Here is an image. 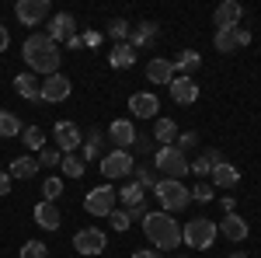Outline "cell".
Masks as SVG:
<instances>
[{
  "mask_svg": "<svg viewBox=\"0 0 261 258\" xmlns=\"http://www.w3.org/2000/svg\"><path fill=\"white\" fill-rule=\"evenodd\" d=\"M21 53H24V63H28V74H45V77H53V74H60V49H56V42L49 39L45 32H32L24 45H21Z\"/></svg>",
  "mask_w": 261,
  "mask_h": 258,
  "instance_id": "6da1fadb",
  "label": "cell"
},
{
  "mask_svg": "<svg viewBox=\"0 0 261 258\" xmlns=\"http://www.w3.org/2000/svg\"><path fill=\"white\" fill-rule=\"evenodd\" d=\"M143 230H146V238H150V248H157V251H174L181 244V223H174L171 213H146L143 220Z\"/></svg>",
  "mask_w": 261,
  "mask_h": 258,
  "instance_id": "7a4b0ae2",
  "label": "cell"
},
{
  "mask_svg": "<svg viewBox=\"0 0 261 258\" xmlns=\"http://www.w3.org/2000/svg\"><path fill=\"white\" fill-rule=\"evenodd\" d=\"M216 234H220V223H213V220H205V217H195L181 227V244H188L192 251H205V248L216 244Z\"/></svg>",
  "mask_w": 261,
  "mask_h": 258,
  "instance_id": "3957f363",
  "label": "cell"
},
{
  "mask_svg": "<svg viewBox=\"0 0 261 258\" xmlns=\"http://www.w3.org/2000/svg\"><path fill=\"white\" fill-rule=\"evenodd\" d=\"M153 171H157L161 178L181 181L188 175V157L181 154L178 147H157V154H153Z\"/></svg>",
  "mask_w": 261,
  "mask_h": 258,
  "instance_id": "277c9868",
  "label": "cell"
},
{
  "mask_svg": "<svg viewBox=\"0 0 261 258\" xmlns=\"http://www.w3.org/2000/svg\"><path fill=\"white\" fill-rule=\"evenodd\" d=\"M153 192H157V199H161L164 213H178V209H185V206L192 202V192H188L181 181H171V178H161Z\"/></svg>",
  "mask_w": 261,
  "mask_h": 258,
  "instance_id": "5b68a950",
  "label": "cell"
},
{
  "mask_svg": "<svg viewBox=\"0 0 261 258\" xmlns=\"http://www.w3.org/2000/svg\"><path fill=\"white\" fill-rule=\"evenodd\" d=\"M115 199H119V192H115L112 185H98V189H91V192L84 196V209H87L91 217H112Z\"/></svg>",
  "mask_w": 261,
  "mask_h": 258,
  "instance_id": "8992f818",
  "label": "cell"
},
{
  "mask_svg": "<svg viewBox=\"0 0 261 258\" xmlns=\"http://www.w3.org/2000/svg\"><path fill=\"white\" fill-rule=\"evenodd\" d=\"M133 168H136V160H133L129 150H112V154H105V157H101V175H105L108 181L129 178V175H133Z\"/></svg>",
  "mask_w": 261,
  "mask_h": 258,
  "instance_id": "52a82bcc",
  "label": "cell"
},
{
  "mask_svg": "<svg viewBox=\"0 0 261 258\" xmlns=\"http://www.w3.org/2000/svg\"><path fill=\"white\" fill-rule=\"evenodd\" d=\"M105 244H108V238H105V230H98V227H84V230L73 234V248L81 255H101Z\"/></svg>",
  "mask_w": 261,
  "mask_h": 258,
  "instance_id": "ba28073f",
  "label": "cell"
},
{
  "mask_svg": "<svg viewBox=\"0 0 261 258\" xmlns=\"http://www.w3.org/2000/svg\"><path fill=\"white\" fill-rule=\"evenodd\" d=\"M45 35L56 42V45H60V42H70L73 35H77V18L66 14V11L53 14V18H49V28H45Z\"/></svg>",
  "mask_w": 261,
  "mask_h": 258,
  "instance_id": "9c48e42d",
  "label": "cell"
},
{
  "mask_svg": "<svg viewBox=\"0 0 261 258\" xmlns=\"http://www.w3.org/2000/svg\"><path fill=\"white\" fill-rule=\"evenodd\" d=\"M14 14H18V21H21V25L35 28L39 21H45V18H49V0H18Z\"/></svg>",
  "mask_w": 261,
  "mask_h": 258,
  "instance_id": "30bf717a",
  "label": "cell"
},
{
  "mask_svg": "<svg viewBox=\"0 0 261 258\" xmlns=\"http://www.w3.org/2000/svg\"><path fill=\"white\" fill-rule=\"evenodd\" d=\"M53 139H56V147H60L63 154H77V147H81V129H77V122L63 119L56 122V129H53Z\"/></svg>",
  "mask_w": 261,
  "mask_h": 258,
  "instance_id": "8fae6325",
  "label": "cell"
},
{
  "mask_svg": "<svg viewBox=\"0 0 261 258\" xmlns=\"http://www.w3.org/2000/svg\"><path fill=\"white\" fill-rule=\"evenodd\" d=\"M105 136L115 143V150H129L133 143H136V126L129 119H115L108 129H105Z\"/></svg>",
  "mask_w": 261,
  "mask_h": 258,
  "instance_id": "7c38bea8",
  "label": "cell"
},
{
  "mask_svg": "<svg viewBox=\"0 0 261 258\" xmlns=\"http://www.w3.org/2000/svg\"><path fill=\"white\" fill-rule=\"evenodd\" d=\"M66 98H70V77H63V74H53V77L42 80V101L56 105V101H66Z\"/></svg>",
  "mask_w": 261,
  "mask_h": 258,
  "instance_id": "4fadbf2b",
  "label": "cell"
},
{
  "mask_svg": "<svg viewBox=\"0 0 261 258\" xmlns=\"http://www.w3.org/2000/svg\"><path fill=\"white\" fill-rule=\"evenodd\" d=\"M129 112H133L136 119H153V115L161 112V101H157V95H150V91H136V95L129 98Z\"/></svg>",
  "mask_w": 261,
  "mask_h": 258,
  "instance_id": "5bb4252c",
  "label": "cell"
},
{
  "mask_svg": "<svg viewBox=\"0 0 261 258\" xmlns=\"http://www.w3.org/2000/svg\"><path fill=\"white\" fill-rule=\"evenodd\" d=\"M167 91H171V98L178 101V105H192V101L199 98V84L195 77H174L167 84Z\"/></svg>",
  "mask_w": 261,
  "mask_h": 258,
  "instance_id": "9a60e30c",
  "label": "cell"
},
{
  "mask_svg": "<svg viewBox=\"0 0 261 258\" xmlns=\"http://www.w3.org/2000/svg\"><path fill=\"white\" fill-rule=\"evenodd\" d=\"M241 18H244V7L237 4V0H223L220 7H216V14H213L216 28H237Z\"/></svg>",
  "mask_w": 261,
  "mask_h": 258,
  "instance_id": "2e32d148",
  "label": "cell"
},
{
  "mask_svg": "<svg viewBox=\"0 0 261 258\" xmlns=\"http://www.w3.org/2000/svg\"><path fill=\"white\" fill-rule=\"evenodd\" d=\"M220 230H223V238H226V241H237V244H241V241L251 234V227H247V220H244L241 213H226Z\"/></svg>",
  "mask_w": 261,
  "mask_h": 258,
  "instance_id": "e0dca14e",
  "label": "cell"
},
{
  "mask_svg": "<svg viewBox=\"0 0 261 258\" xmlns=\"http://www.w3.org/2000/svg\"><path fill=\"white\" fill-rule=\"evenodd\" d=\"M146 80H150V84H171V80H174V66H171V60L153 56V60L146 63Z\"/></svg>",
  "mask_w": 261,
  "mask_h": 258,
  "instance_id": "ac0fdd59",
  "label": "cell"
},
{
  "mask_svg": "<svg viewBox=\"0 0 261 258\" xmlns=\"http://www.w3.org/2000/svg\"><path fill=\"white\" fill-rule=\"evenodd\" d=\"M14 91L28 101H42V80L35 74H18L14 77Z\"/></svg>",
  "mask_w": 261,
  "mask_h": 258,
  "instance_id": "d6986e66",
  "label": "cell"
},
{
  "mask_svg": "<svg viewBox=\"0 0 261 258\" xmlns=\"http://www.w3.org/2000/svg\"><path fill=\"white\" fill-rule=\"evenodd\" d=\"M108 63H112V70H129L136 63V49L129 42H115L112 53H108Z\"/></svg>",
  "mask_w": 261,
  "mask_h": 258,
  "instance_id": "ffe728a7",
  "label": "cell"
},
{
  "mask_svg": "<svg viewBox=\"0 0 261 258\" xmlns=\"http://www.w3.org/2000/svg\"><path fill=\"white\" fill-rule=\"evenodd\" d=\"M32 217H35V223H39L42 230H56V227H60V209H56V202H45V199H42Z\"/></svg>",
  "mask_w": 261,
  "mask_h": 258,
  "instance_id": "44dd1931",
  "label": "cell"
},
{
  "mask_svg": "<svg viewBox=\"0 0 261 258\" xmlns=\"http://www.w3.org/2000/svg\"><path fill=\"white\" fill-rule=\"evenodd\" d=\"M171 66H174V77H192V70L202 66V56L195 49H185V53H178V60H171Z\"/></svg>",
  "mask_w": 261,
  "mask_h": 258,
  "instance_id": "7402d4cb",
  "label": "cell"
},
{
  "mask_svg": "<svg viewBox=\"0 0 261 258\" xmlns=\"http://www.w3.org/2000/svg\"><path fill=\"white\" fill-rule=\"evenodd\" d=\"M209 175H213V185H216V189H233V185L241 181V171H237L233 164H226V160H223V164H216Z\"/></svg>",
  "mask_w": 261,
  "mask_h": 258,
  "instance_id": "603a6c76",
  "label": "cell"
},
{
  "mask_svg": "<svg viewBox=\"0 0 261 258\" xmlns=\"http://www.w3.org/2000/svg\"><path fill=\"white\" fill-rule=\"evenodd\" d=\"M7 175H11V181L14 178H35V175H39V157H28V154H24V157L11 160V171H7Z\"/></svg>",
  "mask_w": 261,
  "mask_h": 258,
  "instance_id": "cb8c5ba5",
  "label": "cell"
},
{
  "mask_svg": "<svg viewBox=\"0 0 261 258\" xmlns=\"http://www.w3.org/2000/svg\"><path fill=\"white\" fill-rule=\"evenodd\" d=\"M153 139H157L161 147H174V139H178V126H174V119H157L153 122Z\"/></svg>",
  "mask_w": 261,
  "mask_h": 258,
  "instance_id": "d4e9b609",
  "label": "cell"
},
{
  "mask_svg": "<svg viewBox=\"0 0 261 258\" xmlns=\"http://www.w3.org/2000/svg\"><path fill=\"white\" fill-rule=\"evenodd\" d=\"M153 39H157V25H153V21H143L140 28L129 35V45H133V49H140V45H150Z\"/></svg>",
  "mask_w": 261,
  "mask_h": 258,
  "instance_id": "484cf974",
  "label": "cell"
},
{
  "mask_svg": "<svg viewBox=\"0 0 261 258\" xmlns=\"http://www.w3.org/2000/svg\"><path fill=\"white\" fill-rule=\"evenodd\" d=\"M213 45L220 49L223 56H226V53H233V49H237V35H233V28H216V39H213Z\"/></svg>",
  "mask_w": 261,
  "mask_h": 258,
  "instance_id": "4316f807",
  "label": "cell"
},
{
  "mask_svg": "<svg viewBox=\"0 0 261 258\" xmlns=\"http://www.w3.org/2000/svg\"><path fill=\"white\" fill-rule=\"evenodd\" d=\"M21 129H24V126L18 122V115L7 112V108H0V136H18Z\"/></svg>",
  "mask_w": 261,
  "mask_h": 258,
  "instance_id": "83f0119b",
  "label": "cell"
},
{
  "mask_svg": "<svg viewBox=\"0 0 261 258\" xmlns=\"http://www.w3.org/2000/svg\"><path fill=\"white\" fill-rule=\"evenodd\" d=\"M60 164H63V150L56 147V143L39 150V168H60Z\"/></svg>",
  "mask_w": 261,
  "mask_h": 258,
  "instance_id": "f1b7e54d",
  "label": "cell"
},
{
  "mask_svg": "<svg viewBox=\"0 0 261 258\" xmlns=\"http://www.w3.org/2000/svg\"><path fill=\"white\" fill-rule=\"evenodd\" d=\"M63 175L66 178H81L84 175V157H77V154H63Z\"/></svg>",
  "mask_w": 261,
  "mask_h": 258,
  "instance_id": "f546056e",
  "label": "cell"
},
{
  "mask_svg": "<svg viewBox=\"0 0 261 258\" xmlns=\"http://www.w3.org/2000/svg\"><path fill=\"white\" fill-rule=\"evenodd\" d=\"M119 199L125 202V209H133V206H143V189L136 185V181H129L125 189L119 192Z\"/></svg>",
  "mask_w": 261,
  "mask_h": 258,
  "instance_id": "4dcf8cb0",
  "label": "cell"
},
{
  "mask_svg": "<svg viewBox=\"0 0 261 258\" xmlns=\"http://www.w3.org/2000/svg\"><path fill=\"white\" fill-rule=\"evenodd\" d=\"M133 175H136V185H140V189H157V181H161V175H157V171H153V168H133Z\"/></svg>",
  "mask_w": 261,
  "mask_h": 258,
  "instance_id": "1f68e13d",
  "label": "cell"
},
{
  "mask_svg": "<svg viewBox=\"0 0 261 258\" xmlns=\"http://www.w3.org/2000/svg\"><path fill=\"white\" fill-rule=\"evenodd\" d=\"M108 35H112L115 42H129V35H133V25H129L125 18H115L112 25H108Z\"/></svg>",
  "mask_w": 261,
  "mask_h": 258,
  "instance_id": "d6a6232c",
  "label": "cell"
},
{
  "mask_svg": "<svg viewBox=\"0 0 261 258\" xmlns=\"http://www.w3.org/2000/svg\"><path fill=\"white\" fill-rule=\"evenodd\" d=\"M21 136H24V143H28L32 150H42V147H45V133H42L39 126H24Z\"/></svg>",
  "mask_w": 261,
  "mask_h": 258,
  "instance_id": "836d02e7",
  "label": "cell"
},
{
  "mask_svg": "<svg viewBox=\"0 0 261 258\" xmlns=\"http://www.w3.org/2000/svg\"><path fill=\"white\" fill-rule=\"evenodd\" d=\"M42 196H45V202H56V199L63 196V181H60V175H53V178L42 181Z\"/></svg>",
  "mask_w": 261,
  "mask_h": 258,
  "instance_id": "e575fe53",
  "label": "cell"
},
{
  "mask_svg": "<svg viewBox=\"0 0 261 258\" xmlns=\"http://www.w3.org/2000/svg\"><path fill=\"white\" fill-rule=\"evenodd\" d=\"M45 255H49V248H45L42 241H24L18 258H45Z\"/></svg>",
  "mask_w": 261,
  "mask_h": 258,
  "instance_id": "d590c367",
  "label": "cell"
},
{
  "mask_svg": "<svg viewBox=\"0 0 261 258\" xmlns=\"http://www.w3.org/2000/svg\"><path fill=\"white\" fill-rule=\"evenodd\" d=\"M101 147H105V139H101V129H94V133L87 136V147H84V160L101 157Z\"/></svg>",
  "mask_w": 261,
  "mask_h": 258,
  "instance_id": "8d00e7d4",
  "label": "cell"
},
{
  "mask_svg": "<svg viewBox=\"0 0 261 258\" xmlns=\"http://www.w3.org/2000/svg\"><path fill=\"white\" fill-rule=\"evenodd\" d=\"M108 220H112V230H119V234L133 227V220H129V213H125V209H112V217H108Z\"/></svg>",
  "mask_w": 261,
  "mask_h": 258,
  "instance_id": "74e56055",
  "label": "cell"
},
{
  "mask_svg": "<svg viewBox=\"0 0 261 258\" xmlns=\"http://www.w3.org/2000/svg\"><path fill=\"white\" fill-rule=\"evenodd\" d=\"M195 143H199V136H195V133H178V139H174V147H178L185 157H188V150H195Z\"/></svg>",
  "mask_w": 261,
  "mask_h": 258,
  "instance_id": "f35d334b",
  "label": "cell"
},
{
  "mask_svg": "<svg viewBox=\"0 0 261 258\" xmlns=\"http://www.w3.org/2000/svg\"><path fill=\"white\" fill-rule=\"evenodd\" d=\"M188 192H192V199H195V202H213V185H205V181H202V185H195V189H188Z\"/></svg>",
  "mask_w": 261,
  "mask_h": 258,
  "instance_id": "ab89813d",
  "label": "cell"
},
{
  "mask_svg": "<svg viewBox=\"0 0 261 258\" xmlns=\"http://www.w3.org/2000/svg\"><path fill=\"white\" fill-rule=\"evenodd\" d=\"M213 171V164L205 157H199V160H188V175H209Z\"/></svg>",
  "mask_w": 261,
  "mask_h": 258,
  "instance_id": "60d3db41",
  "label": "cell"
},
{
  "mask_svg": "<svg viewBox=\"0 0 261 258\" xmlns=\"http://www.w3.org/2000/svg\"><path fill=\"white\" fill-rule=\"evenodd\" d=\"M133 258H164V255L157 251V248H136V251H133Z\"/></svg>",
  "mask_w": 261,
  "mask_h": 258,
  "instance_id": "b9f144b4",
  "label": "cell"
},
{
  "mask_svg": "<svg viewBox=\"0 0 261 258\" xmlns=\"http://www.w3.org/2000/svg\"><path fill=\"white\" fill-rule=\"evenodd\" d=\"M233 35H237V49L241 45H251V32L247 28H233Z\"/></svg>",
  "mask_w": 261,
  "mask_h": 258,
  "instance_id": "7bdbcfd3",
  "label": "cell"
},
{
  "mask_svg": "<svg viewBox=\"0 0 261 258\" xmlns=\"http://www.w3.org/2000/svg\"><path fill=\"white\" fill-rule=\"evenodd\" d=\"M202 157L209 160V164H213V168H216V164H223V154H220V150H205V154H202Z\"/></svg>",
  "mask_w": 261,
  "mask_h": 258,
  "instance_id": "ee69618b",
  "label": "cell"
},
{
  "mask_svg": "<svg viewBox=\"0 0 261 258\" xmlns=\"http://www.w3.org/2000/svg\"><path fill=\"white\" fill-rule=\"evenodd\" d=\"M129 220H146V206H133V209H125Z\"/></svg>",
  "mask_w": 261,
  "mask_h": 258,
  "instance_id": "f6af8a7d",
  "label": "cell"
},
{
  "mask_svg": "<svg viewBox=\"0 0 261 258\" xmlns=\"http://www.w3.org/2000/svg\"><path fill=\"white\" fill-rule=\"evenodd\" d=\"M7 192H11V175L0 171V196H7Z\"/></svg>",
  "mask_w": 261,
  "mask_h": 258,
  "instance_id": "bcb514c9",
  "label": "cell"
},
{
  "mask_svg": "<svg viewBox=\"0 0 261 258\" xmlns=\"http://www.w3.org/2000/svg\"><path fill=\"white\" fill-rule=\"evenodd\" d=\"M7 45H11V32H7V28H4V25H0V53H4V49H7Z\"/></svg>",
  "mask_w": 261,
  "mask_h": 258,
  "instance_id": "7dc6e473",
  "label": "cell"
},
{
  "mask_svg": "<svg viewBox=\"0 0 261 258\" xmlns=\"http://www.w3.org/2000/svg\"><path fill=\"white\" fill-rule=\"evenodd\" d=\"M230 258H247V251H233V255H230Z\"/></svg>",
  "mask_w": 261,
  "mask_h": 258,
  "instance_id": "c3c4849f",
  "label": "cell"
},
{
  "mask_svg": "<svg viewBox=\"0 0 261 258\" xmlns=\"http://www.w3.org/2000/svg\"><path fill=\"white\" fill-rule=\"evenodd\" d=\"M178 258H185V255H178Z\"/></svg>",
  "mask_w": 261,
  "mask_h": 258,
  "instance_id": "681fc988",
  "label": "cell"
}]
</instances>
